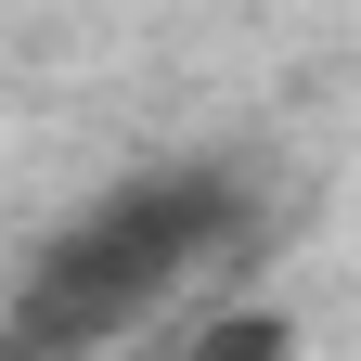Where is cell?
Here are the masks:
<instances>
[{"mask_svg":"<svg viewBox=\"0 0 361 361\" xmlns=\"http://www.w3.org/2000/svg\"><path fill=\"white\" fill-rule=\"evenodd\" d=\"M245 245V180L233 168H142L116 180L90 219H65L39 271L13 284V323H0V361H90L129 323H155L180 284H207L219 258Z\"/></svg>","mask_w":361,"mask_h":361,"instance_id":"6da1fadb","label":"cell"},{"mask_svg":"<svg viewBox=\"0 0 361 361\" xmlns=\"http://www.w3.org/2000/svg\"><path fill=\"white\" fill-rule=\"evenodd\" d=\"M155 361H297V336H284V310H219V323H180Z\"/></svg>","mask_w":361,"mask_h":361,"instance_id":"7a4b0ae2","label":"cell"}]
</instances>
